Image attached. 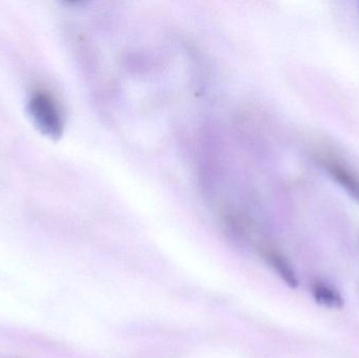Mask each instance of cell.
Returning a JSON list of instances; mask_svg holds the SVG:
<instances>
[{"mask_svg":"<svg viewBox=\"0 0 359 358\" xmlns=\"http://www.w3.org/2000/svg\"><path fill=\"white\" fill-rule=\"evenodd\" d=\"M323 166L331 177L348 191L350 195L359 202V177L345 164L330 156L320 158Z\"/></svg>","mask_w":359,"mask_h":358,"instance_id":"2","label":"cell"},{"mask_svg":"<svg viewBox=\"0 0 359 358\" xmlns=\"http://www.w3.org/2000/svg\"><path fill=\"white\" fill-rule=\"evenodd\" d=\"M29 111L34 123L41 134L53 140H58L63 134V120L54 99L48 92H38L32 95Z\"/></svg>","mask_w":359,"mask_h":358,"instance_id":"1","label":"cell"},{"mask_svg":"<svg viewBox=\"0 0 359 358\" xmlns=\"http://www.w3.org/2000/svg\"><path fill=\"white\" fill-rule=\"evenodd\" d=\"M267 258L268 260H269L270 264L278 271V275L282 277V279L284 280L290 287H297L299 282H297V277H295L294 273H293L290 265L287 263V261L285 260L284 258H282L280 254H276V252H270Z\"/></svg>","mask_w":359,"mask_h":358,"instance_id":"4","label":"cell"},{"mask_svg":"<svg viewBox=\"0 0 359 358\" xmlns=\"http://www.w3.org/2000/svg\"><path fill=\"white\" fill-rule=\"evenodd\" d=\"M312 294L318 304L329 308H341L343 307L344 301L341 294L335 291L330 286L323 283H316L312 285Z\"/></svg>","mask_w":359,"mask_h":358,"instance_id":"3","label":"cell"}]
</instances>
